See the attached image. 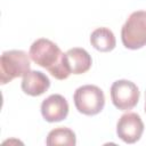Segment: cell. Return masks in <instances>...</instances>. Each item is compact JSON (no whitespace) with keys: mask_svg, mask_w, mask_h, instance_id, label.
Wrapping results in <instances>:
<instances>
[{"mask_svg":"<svg viewBox=\"0 0 146 146\" xmlns=\"http://www.w3.org/2000/svg\"><path fill=\"white\" fill-rule=\"evenodd\" d=\"M21 87L24 94L36 97L44 94L49 89L50 80L41 71H30L23 76Z\"/></svg>","mask_w":146,"mask_h":146,"instance_id":"obj_8","label":"cell"},{"mask_svg":"<svg viewBox=\"0 0 146 146\" xmlns=\"http://www.w3.org/2000/svg\"><path fill=\"white\" fill-rule=\"evenodd\" d=\"M68 103L59 94H54L47 97L41 103V114L42 117L50 123L63 121L68 115Z\"/></svg>","mask_w":146,"mask_h":146,"instance_id":"obj_7","label":"cell"},{"mask_svg":"<svg viewBox=\"0 0 146 146\" xmlns=\"http://www.w3.org/2000/svg\"><path fill=\"white\" fill-rule=\"evenodd\" d=\"M144 132V123L141 117L133 112H128L119 119L116 123L117 137L127 144L137 143Z\"/></svg>","mask_w":146,"mask_h":146,"instance_id":"obj_6","label":"cell"},{"mask_svg":"<svg viewBox=\"0 0 146 146\" xmlns=\"http://www.w3.org/2000/svg\"><path fill=\"white\" fill-rule=\"evenodd\" d=\"M29 56L36 65L46 68L57 80H65L71 74L65 54L49 39H36L30 47Z\"/></svg>","mask_w":146,"mask_h":146,"instance_id":"obj_1","label":"cell"},{"mask_svg":"<svg viewBox=\"0 0 146 146\" xmlns=\"http://www.w3.org/2000/svg\"><path fill=\"white\" fill-rule=\"evenodd\" d=\"M121 40L123 46L131 50L146 46V10L130 14L121 29Z\"/></svg>","mask_w":146,"mask_h":146,"instance_id":"obj_3","label":"cell"},{"mask_svg":"<svg viewBox=\"0 0 146 146\" xmlns=\"http://www.w3.org/2000/svg\"><path fill=\"white\" fill-rule=\"evenodd\" d=\"M46 144L48 146L55 145H66V146H74L76 144V137L72 129L66 127H59L49 131Z\"/></svg>","mask_w":146,"mask_h":146,"instance_id":"obj_11","label":"cell"},{"mask_svg":"<svg viewBox=\"0 0 146 146\" xmlns=\"http://www.w3.org/2000/svg\"><path fill=\"white\" fill-rule=\"evenodd\" d=\"M91 46L102 52L112 51L116 46V39L114 33L107 27H98L94 30L90 34Z\"/></svg>","mask_w":146,"mask_h":146,"instance_id":"obj_10","label":"cell"},{"mask_svg":"<svg viewBox=\"0 0 146 146\" xmlns=\"http://www.w3.org/2000/svg\"><path fill=\"white\" fill-rule=\"evenodd\" d=\"M145 113H146V95H145Z\"/></svg>","mask_w":146,"mask_h":146,"instance_id":"obj_12","label":"cell"},{"mask_svg":"<svg viewBox=\"0 0 146 146\" xmlns=\"http://www.w3.org/2000/svg\"><path fill=\"white\" fill-rule=\"evenodd\" d=\"M65 57L71 74H75V75L83 74L88 72L92 65L91 56L83 48H79V47L71 48L65 52Z\"/></svg>","mask_w":146,"mask_h":146,"instance_id":"obj_9","label":"cell"},{"mask_svg":"<svg viewBox=\"0 0 146 146\" xmlns=\"http://www.w3.org/2000/svg\"><path fill=\"white\" fill-rule=\"evenodd\" d=\"M31 71L30 56L23 50L3 51L0 58V83L6 84L11 80L24 76Z\"/></svg>","mask_w":146,"mask_h":146,"instance_id":"obj_2","label":"cell"},{"mask_svg":"<svg viewBox=\"0 0 146 146\" xmlns=\"http://www.w3.org/2000/svg\"><path fill=\"white\" fill-rule=\"evenodd\" d=\"M76 110L88 116L100 113L105 106V96L103 90L94 84H84L79 87L73 95Z\"/></svg>","mask_w":146,"mask_h":146,"instance_id":"obj_4","label":"cell"},{"mask_svg":"<svg viewBox=\"0 0 146 146\" xmlns=\"http://www.w3.org/2000/svg\"><path fill=\"white\" fill-rule=\"evenodd\" d=\"M139 89L129 80H116L111 86V99L113 105L120 111L132 110L139 102Z\"/></svg>","mask_w":146,"mask_h":146,"instance_id":"obj_5","label":"cell"}]
</instances>
